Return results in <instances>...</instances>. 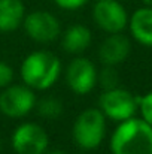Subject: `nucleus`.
<instances>
[{"label":"nucleus","instance_id":"obj_15","mask_svg":"<svg viewBox=\"0 0 152 154\" xmlns=\"http://www.w3.org/2000/svg\"><path fill=\"white\" fill-rule=\"evenodd\" d=\"M139 111L142 114V118L152 126V91L139 99Z\"/></svg>","mask_w":152,"mask_h":154},{"label":"nucleus","instance_id":"obj_8","mask_svg":"<svg viewBox=\"0 0 152 154\" xmlns=\"http://www.w3.org/2000/svg\"><path fill=\"white\" fill-rule=\"evenodd\" d=\"M99 73L94 63L85 57H75L66 69V82L76 94H88L97 84Z\"/></svg>","mask_w":152,"mask_h":154},{"label":"nucleus","instance_id":"obj_20","mask_svg":"<svg viewBox=\"0 0 152 154\" xmlns=\"http://www.w3.org/2000/svg\"><path fill=\"white\" fill-rule=\"evenodd\" d=\"M142 2H143L146 6H151V8H152V0H142Z\"/></svg>","mask_w":152,"mask_h":154},{"label":"nucleus","instance_id":"obj_1","mask_svg":"<svg viewBox=\"0 0 152 154\" xmlns=\"http://www.w3.org/2000/svg\"><path fill=\"white\" fill-rule=\"evenodd\" d=\"M112 154H152V126L131 117L115 129L110 138Z\"/></svg>","mask_w":152,"mask_h":154},{"label":"nucleus","instance_id":"obj_10","mask_svg":"<svg viewBox=\"0 0 152 154\" xmlns=\"http://www.w3.org/2000/svg\"><path fill=\"white\" fill-rule=\"evenodd\" d=\"M131 51V44L127 36L121 33H110L99 48V57L104 66H115L122 63Z\"/></svg>","mask_w":152,"mask_h":154},{"label":"nucleus","instance_id":"obj_21","mask_svg":"<svg viewBox=\"0 0 152 154\" xmlns=\"http://www.w3.org/2000/svg\"><path fill=\"white\" fill-rule=\"evenodd\" d=\"M0 147H1V138H0Z\"/></svg>","mask_w":152,"mask_h":154},{"label":"nucleus","instance_id":"obj_17","mask_svg":"<svg viewBox=\"0 0 152 154\" xmlns=\"http://www.w3.org/2000/svg\"><path fill=\"white\" fill-rule=\"evenodd\" d=\"M13 79V70L12 67L6 63V61H1L0 60V88H4L7 87Z\"/></svg>","mask_w":152,"mask_h":154},{"label":"nucleus","instance_id":"obj_5","mask_svg":"<svg viewBox=\"0 0 152 154\" xmlns=\"http://www.w3.org/2000/svg\"><path fill=\"white\" fill-rule=\"evenodd\" d=\"M36 96L30 87L7 85L0 93V112L9 118H21L30 114L36 106Z\"/></svg>","mask_w":152,"mask_h":154},{"label":"nucleus","instance_id":"obj_14","mask_svg":"<svg viewBox=\"0 0 152 154\" xmlns=\"http://www.w3.org/2000/svg\"><path fill=\"white\" fill-rule=\"evenodd\" d=\"M36 105H37L39 114L43 118L54 120V118H58L63 114V103L60 102L58 99H55V97H45V99H42Z\"/></svg>","mask_w":152,"mask_h":154},{"label":"nucleus","instance_id":"obj_12","mask_svg":"<svg viewBox=\"0 0 152 154\" xmlns=\"http://www.w3.org/2000/svg\"><path fill=\"white\" fill-rule=\"evenodd\" d=\"M25 17L22 0H0V32L9 33L16 30Z\"/></svg>","mask_w":152,"mask_h":154},{"label":"nucleus","instance_id":"obj_6","mask_svg":"<svg viewBox=\"0 0 152 154\" xmlns=\"http://www.w3.org/2000/svg\"><path fill=\"white\" fill-rule=\"evenodd\" d=\"M48 145L46 130L36 123H22L12 135V147L16 154H45Z\"/></svg>","mask_w":152,"mask_h":154},{"label":"nucleus","instance_id":"obj_4","mask_svg":"<svg viewBox=\"0 0 152 154\" xmlns=\"http://www.w3.org/2000/svg\"><path fill=\"white\" fill-rule=\"evenodd\" d=\"M99 105V109L104 114L106 118L121 123L134 117L136 111L139 109V99L124 88L113 87L101 93Z\"/></svg>","mask_w":152,"mask_h":154},{"label":"nucleus","instance_id":"obj_11","mask_svg":"<svg viewBox=\"0 0 152 154\" xmlns=\"http://www.w3.org/2000/svg\"><path fill=\"white\" fill-rule=\"evenodd\" d=\"M128 26L131 36L142 45L152 47V8L137 9L131 18H128Z\"/></svg>","mask_w":152,"mask_h":154},{"label":"nucleus","instance_id":"obj_7","mask_svg":"<svg viewBox=\"0 0 152 154\" xmlns=\"http://www.w3.org/2000/svg\"><path fill=\"white\" fill-rule=\"evenodd\" d=\"M22 26L27 36L39 44L52 42L61 33V27L57 17L48 11H34L25 15Z\"/></svg>","mask_w":152,"mask_h":154},{"label":"nucleus","instance_id":"obj_13","mask_svg":"<svg viewBox=\"0 0 152 154\" xmlns=\"http://www.w3.org/2000/svg\"><path fill=\"white\" fill-rule=\"evenodd\" d=\"M91 41H93L91 30L87 26L75 24L64 32L61 45L63 50L69 54H82L91 45Z\"/></svg>","mask_w":152,"mask_h":154},{"label":"nucleus","instance_id":"obj_16","mask_svg":"<svg viewBox=\"0 0 152 154\" xmlns=\"http://www.w3.org/2000/svg\"><path fill=\"white\" fill-rule=\"evenodd\" d=\"M112 67H113V66H106V67L103 69V72L100 73V76H99L101 85H103L106 90H107V88H113V87H116L118 75H116V72H115Z\"/></svg>","mask_w":152,"mask_h":154},{"label":"nucleus","instance_id":"obj_2","mask_svg":"<svg viewBox=\"0 0 152 154\" xmlns=\"http://www.w3.org/2000/svg\"><path fill=\"white\" fill-rule=\"evenodd\" d=\"M19 72L24 84L31 90H48L61 73V61L51 51H33L24 58Z\"/></svg>","mask_w":152,"mask_h":154},{"label":"nucleus","instance_id":"obj_18","mask_svg":"<svg viewBox=\"0 0 152 154\" xmlns=\"http://www.w3.org/2000/svg\"><path fill=\"white\" fill-rule=\"evenodd\" d=\"M90 0H54V3L64 11H76L85 6Z\"/></svg>","mask_w":152,"mask_h":154},{"label":"nucleus","instance_id":"obj_9","mask_svg":"<svg viewBox=\"0 0 152 154\" xmlns=\"http://www.w3.org/2000/svg\"><path fill=\"white\" fill-rule=\"evenodd\" d=\"M96 24L106 33H121L128 26V14L118 0H97L93 8Z\"/></svg>","mask_w":152,"mask_h":154},{"label":"nucleus","instance_id":"obj_3","mask_svg":"<svg viewBox=\"0 0 152 154\" xmlns=\"http://www.w3.org/2000/svg\"><path fill=\"white\" fill-rule=\"evenodd\" d=\"M73 139L82 150H94L106 135V117L99 108L82 111L73 124Z\"/></svg>","mask_w":152,"mask_h":154},{"label":"nucleus","instance_id":"obj_19","mask_svg":"<svg viewBox=\"0 0 152 154\" xmlns=\"http://www.w3.org/2000/svg\"><path fill=\"white\" fill-rule=\"evenodd\" d=\"M48 154H66L64 151H61V150H52L51 153H48Z\"/></svg>","mask_w":152,"mask_h":154}]
</instances>
